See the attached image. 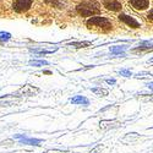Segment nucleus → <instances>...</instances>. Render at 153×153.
I'll return each instance as SVG.
<instances>
[{
	"instance_id": "f257e3e1",
	"label": "nucleus",
	"mask_w": 153,
	"mask_h": 153,
	"mask_svg": "<svg viewBox=\"0 0 153 153\" xmlns=\"http://www.w3.org/2000/svg\"><path fill=\"white\" fill-rule=\"evenodd\" d=\"M77 12L83 16V17H90V16H93V15H97L100 12V9H99V4L96 3L94 0H90V1H83L77 7H76Z\"/></svg>"
},
{
	"instance_id": "f03ea898",
	"label": "nucleus",
	"mask_w": 153,
	"mask_h": 153,
	"mask_svg": "<svg viewBox=\"0 0 153 153\" xmlns=\"http://www.w3.org/2000/svg\"><path fill=\"white\" fill-rule=\"evenodd\" d=\"M87 26L90 28H99L103 31H109L111 30V22L105 19V17H100V16H96V17H91L87 21Z\"/></svg>"
},
{
	"instance_id": "7ed1b4c3",
	"label": "nucleus",
	"mask_w": 153,
	"mask_h": 153,
	"mask_svg": "<svg viewBox=\"0 0 153 153\" xmlns=\"http://www.w3.org/2000/svg\"><path fill=\"white\" fill-rule=\"evenodd\" d=\"M39 92H41V90L38 87L32 86L30 83H26L17 90L16 97H33V96H37Z\"/></svg>"
},
{
	"instance_id": "20e7f679",
	"label": "nucleus",
	"mask_w": 153,
	"mask_h": 153,
	"mask_svg": "<svg viewBox=\"0 0 153 153\" xmlns=\"http://www.w3.org/2000/svg\"><path fill=\"white\" fill-rule=\"evenodd\" d=\"M14 138L20 142V145H27V146H41V143L43 142V140L41 138H32L28 137L27 135H14Z\"/></svg>"
},
{
	"instance_id": "39448f33",
	"label": "nucleus",
	"mask_w": 153,
	"mask_h": 153,
	"mask_svg": "<svg viewBox=\"0 0 153 153\" xmlns=\"http://www.w3.org/2000/svg\"><path fill=\"white\" fill-rule=\"evenodd\" d=\"M32 6V0H12V9L16 12H26Z\"/></svg>"
},
{
	"instance_id": "423d86ee",
	"label": "nucleus",
	"mask_w": 153,
	"mask_h": 153,
	"mask_svg": "<svg viewBox=\"0 0 153 153\" xmlns=\"http://www.w3.org/2000/svg\"><path fill=\"white\" fill-rule=\"evenodd\" d=\"M120 123L118 120H100L99 121V127L102 130H110V129H117L120 127Z\"/></svg>"
},
{
	"instance_id": "0eeeda50",
	"label": "nucleus",
	"mask_w": 153,
	"mask_h": 153,
	"mask_svg": "<svg viewBox=\"0 0 153 153\" xmlns=\"http://www.w3.org/2000/svg\"><path fill=\"white\" fill-rule=\"evenodd\" d=\"M103 5L105 9L111 11H119L121 10V3L119 0H103Z\"/></svg>"
},
{
	"instance_id": "6e6552de",
	"label": "nucleus",
	"mask_w": 153,
	"mask_h": 153,
	"mask_svg": "<svg viewBox=\"0 0 153 153\" xmlns=\"http://www.w3.org/2000/svg\"><path fill=\"white\" fill-rule=\"evenodd\" d=\"M70 103L75 104V105H85V107H87V105H90V99L86 98L85 96L77 94V96H75V97H72L70 99Z\"/></svg>"
},
{
	"instance_id": "1a4fd4ad",
	"label": "nucleus",
	"mask_w": 153,
	"mask_h": 153,
	"mask_svg": "<svg viewBox=\"0 0 153 153\" xmlns=\"http://www.w3.org/2000/svg\"><path fill=\"white\" fill-rule=\"evenodd\" d=\"M140 138H141V136H140L137 132H129V134H126V135L121 138V142L127 143V145H131V143L137 142Z\"/></svg>"
},
{
	"instance_id": "9d476101",
	"label": "nucleus",
	"mask_w": 153,
	"mask_h": 153,
	"mask_svg": "<svg viewBox=\"0 0 153 153\" xmlns=\"http://www.w3.org/2000/svg\"><path fill=\"white\" fill-rule=\"evenodd\" d=\"M119 20L123 21L124 23H126L127 26L132 27V28H138V27H140V23H138L136 20H134L132 17L127 16V15H125V14H121V15L119 16Z\"/></svg>"
},
{
	"instance_id": "9b49d317",
	"label": "nucleus",
	"mask_w": 153,
	"mask_h": 153,
	"mask_svg": "<svg viewBox=\"0 0 153 153\" xmlns=\"http://www.w3.org/2000/svg\"><path fill=\"white\" fill-rule=\"evenodd\" d=\"M153 50V44H149L148 42H145L142 43L140 47L135 48L131 50V53H135V54H140V53H146V52H152Z\"/></svg>"
},
{
	"instance_id": "f8f14e48",
	"label": "nucleus",
	"mask_w": 153,
	"mask_h": 153,
	"mask_svg": "<svg viewBox=\"0 0 153 153\" xmlns=\"http://www.w3.org/2000/svg\"><path fill=\"white\" fill-rule=\"evenodd\" d=\"M130 3L136 10H146L149 4L148 0H130Z\"/></svg>"
},
{
	"instance_id": "ddd939ff",
	"label": "nucleus",
	"mask_w": 153,
	"mask_h": 153,
	"mask_svg": "<svg viewBox=\"0 0 153 153\" xmlns=\"http://www.w3.org/2000/svg\"><path fill=\"white\" fill-rule=\"evenodd\" d=\"M91 91L98 96V97H107L109 94V91L107 88H102V87H94V88H91Z\"/></svg>"
},
{
	"instance_id": "4468645a",
	"label": "nucleus",
	"mask_w": 153,
	"mask_h": 153,
	"mask_svg": "<svg viewBox=\"0 0 153 153\" xmlns=\"http://www.w3.org/2000/svg\"><path fill=\"white\" fill-rule=\"evenodd\" d=\"M91 44H92L91 42H76V43H70L69 45L75 48H86V47H90Z\"/></svg>"
},
{
	"instance_id": "2eb2a0df",
	"label": "nucleus",
	"mask_w": 153,
	"mask_h": 153,
	"mask_svg": "<svg viewBox=\"0 0 153 153\" xmlns=\"http://www.w3.org/2000/svg\"><path fill=\"white\" fill-rule=\"evenodd\" d=\"M124 50H125V47H111L110 48V53L124 55Z\"/></svg>"
},
{
	"instance_id": "dca6fc26",
	"label": "nucleus",
	"mask_w": 153,
	"mask_h": 153,
	"mask_svg": "<svg viewBox=\"0 0 153 153\" xmlns=\"http://www.w3.org/2000/svg\"><path fill=\"white\" fill-rule=\"evenodd\" d=\"M30 65L31 66H43V65H48V61H45V60H31Z\"/></svg>"
},
{
	"instance_id": "f3484780",
	"label": "nucleus",
	"mask_w": 153,
	"mask_h": 153,
	"mask_svg": "<svg viewBox=\"0 0 153 153\" xmlns=\"http://www.w3.org/2000/svg\"><path fill=\"white\" fill-rule=\"evenodd\" d=\"M11 38V34L9 32H0V41L1 42H7L10 41Z\"/></svg>"
},
{
	"instance_id": "a211bd4d",
	"label": "nucleus",
	"mask_w": 153,
	"mask_h": 153,
	"mask_svg": "<svg viewBox=\"0 0 153 153\" xmlns=\"http://www.w3.org/2000/svg\"><path fill=\"white\" fill-rule=\"evenodd\" d=\"M152 74H149V72H140V74H137L135 77L136 79H146V77H152Z\"/></svg>"
},
{
	"instance_id": "6ab92c4d",
	"label": "nucleus",
	"mask_w": 153,
	"mask_h": 153,
	"mask_svg": "<svg viewBox=\"0 0 153 153\" xmlns=\"http://www.w3.org/2000/svg\"><path fill=\"white\" fill-rule=\"evenodd\" d=\"M140 99L143 102H153V94H142Z\"/></svg>"
},
{
	"instance_id": "aec40b11",
	"label": "nucleus",
	"mask_w": 153,
	"mask_h": 153,
	"mask_svg": "<svg viewBox=\"0 0 153 153\" xmlns=\"http://www.w3.org/2000/svg\"><path fill=\"white\" fill-rule=\"evenodd\" d=\"M119 75H121V76H125V77H131L132 76V72L130 71V70H120L119 71Z\"/></svg>"
},
{
	"instance_id": "412c9836",
	"label": "nucleus",
	"mask_w": 153,
	"mask_h": 153,
	"mask_svg": "<svg viewBox=\"0 0 153 153\" xmlns=\"http://www.w3.org/2000/svg\"><path fill=\"white\" fill-rule=\"evenodd\" d=\"M103 148H104V146H103V145H97L93 149H91V151H90V153H100V151L103 149Z\"/></svg>"
},
{
	"instance_id": "4be33fe9",
	"label": "nucleus",
	"mask_w": 153,
	"mask_h": 153,
	"mask_svg": "<svg viewBox=\"0 0 153 153\" xmlns=\"http://www.w3.org/2000/svg\"><path fill=\"white\" fill-rule=\"evenodd\" d=\"M43 153H65V152L60 151V149H48V151H45V152H43Z\"/></svg>"
},
{
	"instance_id": "5701e85b",
	"label": "nucleus",
	"mask_w": 153,
	"mask_h": 153,
	"mask_svg": "<svg viewBox=\"0 0 153 153\" xmlns=\"http://www.w3.org/2000/svg\"><path fill=\"white\" fill-rule=\"evenodd\" d=\"M105 82L108 85H115L117 83V80L115 79H108V80H105Z\"/></svg>"
},
{
	"instance_id": "b1692460",
	"label": "nucleus",
	"mask_w": 153,
	"mask_h": 153,
	"mask_svg": "<svg viewBox=\"0 0 153 153\" xmlns=\"http://www.w3.org/2000/svg\"><path fill=\"white\" fill-rule=\"evenodd\" d=\"M147 17H148V20H151V21H153V9L148 12V15H147Z\"/></svg>"
},
{
	"instance_id": "393cba45",
	"label": "nucleus",
	"mask_w": 153,
	"mask_h": 153,
	"mask_svg": "<svg viewBox=\"0 0 153 153\" xmlns=\"http://www.w3.org/2000/svg\"><path fill=\"white\" fill-rule=\"evenodd\" d=\"M146 86L149 88L151 91H153V82H147V83H146Z\"/></svg>"
},
{
	"instance_id": "a878e982",
	"label": "nucleus",
	"mask_w": 153,
	"mask_h": 153,
	"mask_svg": "<svg viewBox=\"0 0 153 153\" xmlns=\"http://www.w3.org/2000/svg\"><path fill=\"white\" fill-rule=\"evenodd\" d=\"M43 74H45V75H52V71H49V70H44V71H43Z\"/></svg>"
}]
</instances>
